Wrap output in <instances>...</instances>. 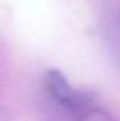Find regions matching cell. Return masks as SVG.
Returning <instances> with one entry per match:
<instances>
[{
	"label": "cell",
	"mask_w": 120,
	"mask_h": 121,
	"mask_svg": "<svg viewBox=\"0 0 120 121\" xmlns=\"http://www.w3.org/2000/svg\"><path fill=\"white\" fill-rule=\"evenodd\" d=\"M44 91L50 101H52L58 108L65 113L79 114L85 108H88V97L85 93L75 89L69 80L60 70L51 69L44 75Z\"/></svg>",
	"instance_id": "obj_1"
},
{
	"label": "cell",
	"mask_w": 120,
	"mask_h": 121,
	"mask_svg": "<svg viewBox=\"0 0 120 121\" xmlns=\"http://www.w3.org/2000/svg\"><path fill=\"white\" fill-rule=\"evenodd\" d=\"M75 121H116V118L103 108L88 107L76 116Z\"/></svg>",
	"instance_id": "obj_2"
},
{
	"label": "cell",
	"mask_w": 120,
	"mask_h": 121,
	"mask_svg": "<svg viewBox=\"0 0 120 121\" xmlns=\"http://www.w3.org/2000/svg\"><path fill=\"white\" fill-rule=\"evenodd\" d=\"M0 121H10L9 110H6L4 107H0Z\"/></svg>",
	"instance_id": "obj_3"
}]
</instances>
